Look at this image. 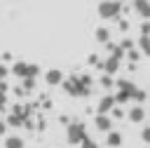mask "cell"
Instances as JSON below:
<instances>
[{"instance_id":"23","label":"cell","mask_w":150,"mask_h":148,"mask_svg":"<svg viewBox=\"0 0 150 148\" xmlns=\"http://www.w3.org/2000/svg\"><path fill=\"white\" fill-rule=\"evenodd\" d=\"M7 132V125H5V120H0V136Z\"/></svg>"},{"instance_id":"2","label":"cell","mask_w":150,"mask_h":148,"mask_svg":"<svg viewBox=\"0 0 150 148\" xmlns=\"http://www.w3.org/2000/svg\"><path fill=\"white\" fill-rule=\"evenodd\" d=\"M63 87H66V92H68V94H73V96H87V94H89V87H84V85L80 82V78H77V75H73V78L63 80Z\"/></svg>"},{"instance_id":"17","label":"cell","mask_w":150,"mask_h":148,"mask_svg":"<svg viewBox=\"0 0 150 148\" xmlns=\"http://www.w3.org/2000/svg\"><path fill=\"white\" fill-rule=\"evenodd\" d=\"M141 35L150 38V21H143V26H141Z\"/></svg>"},{"instance_id":"6","label":"cell","mask_w":150,"mask_h":148,"mask_svg":"<svg viewBox=\"0 0 150 148\" xmlns=\"http://www.w3.org/2000/svg\"><path fill=\"white\" fill-rule=\"evenodd\" d=\"M112 108H115V99L112 96H103L98 101V115H108Z\"/></svg>"},{"instance_id":"10","label":"cell","mask_w":150,"mask_h":148,"mask_svg":"<svg viewBox=\"0 0 150 148\" xmlns=\"http://www.w3.org/2000/svg\"><path fill=\"white\" fill-rule=\"evenodd\" d=\"M26 143H23V139L21 136H16V134H9L7 139H5V148H23Z\"/></svg>"},{"instance_id":"19","label":"cell","mask_w":150,"mask_h":148,"mask_svg":"<svg viewBox=\"0 0 150 148\" xmlns=\"http://www.w3.org/2000/svg\"><path fill=\"white\" fill-rule=\"evenodd\" d=\"M101 85H103V87H112V78H110V75H103V78H101Z\"/></svg>"},{"instance_id":"3","label":"cell","mask_w":150,"mask_h":148,"mask_svg":"<svg viewBox=\"0 0 150 148\" xmlns=\"http://www.w3.org/2000/svg\"><path fill=\"white\" fill-rule=\"evenodd\" d=\"M66 134H68V141L70 143H82L87 139V129H84L82 122H70L68 129H66Z\"/></svg>"},{"instance_id":"15","label":"cell","mask_w":150,"mask_h":148,"mask_svg":"<svg viewBox=\"0 0 150 148\" xmlns=\"http://www.w3.org/2000/svg\"><path fill=\"white\" fill-rule=\"evenodd\" d=\"M127 59H129V61H138V59H141V52H138V49H129V52H127Z\"/></svg>"},{"instance_id":"7","label":"cell","mask_w":150,"mask_h":148,"mask_svg":"<svg viewBox=\"0 0 150 148\" xmlns=\"http://www.w3.org/2000/svg\"><path fill=\"white\" fill-rule=\"evenodd\" d=\"M103 70H105V75H112V73H117V68H120V59H115V56H108L103 63Z\"/></svg>"},{"instance_id":"12","label":"cell","mask_w":150,"mask_h":148,"mask_svg":"<svg viewBox=\"0 0 150 148\" xmlns=\"http://www.w3.org/2000/svg\"><path fill=\"white\" fill-rule=\"evenodd\" d=\"M143 117H145V110H143L141 106H134V108L129 110V120H131V122H143Z\"/></svg>"},{"instance_id":"13","label":"cell","mask_w":150,"mask_h":148,"mask_svg":"<svg viewBox=\"0 0 150 148\" xmlns=\"http://www.w3.org/2000/svg\"><path fill=\"white\" fill-rule=\"evenodd\" d=\"M96 40L108 45V42H110V31H108V28H103V26H101V28H96Z\"/></svg>"},{"instance_id":"8","label":"cell","mask_w":150,"mask_h":148,"mask_svg":"<svg viewBox=\"0 0 150 148\" xmlns=\"http://www.w3.org/2000/svg\"><path fill=\"white\" fill-rule=\"evenodd\" d=\"M45 80H47V85H61L63 82V73L56 70V68H52V70L45 73Z\"/></svg>"},{"instance_id":"20","label":"cell","mask_w":150,"mask_h":148,"mask_svg":"<svg viewBox=\"0 0 150 148\" xmlns=\"http://www.w3.org/2000/svg\"><path fill=\"white\" fill-rule=\"evenodd\" d=\"M141 139H143L145 143H150V127H145V129L141 132Z\"/></svg>"},{"instance_id":"18","label":"cell","mask_w":150,"mask_h":148,"mask_svg":"<svg viewBox=\"0 0 150 148\" xmlns=\"http://www.w3.org/2000/svg\"><path fill=\"white\" fill-rule=\"evenodd\" d=\"M80 146H82V148H98V146H96V141H91L89 136H87V139H84V141H82Z\"/></svg>"},{"instance_id":"1","label":"cell","mask_w":150,"mask_h":148,"mask_svg":"<svg viewBox=\"0 0 150 148\" xmlns=\"http://www.w3.org/2000/svg\"><path fill=\"white\" fill-rule=\"evenodd\" d=\"M122 12V2L120 0H103L98 5V16L101 19H117Z\"/></svg>"},{"instance_id":"9","label":"cell","mask_w":150,"mask_h":148,"mask_svg":"<svg viewBox=\"0 0 150 148\" xmlns=\"http://www.w3.org/2000/svg\"><path fill=\"white\" fill-rule=\"evenodd\" d=\"M12 73L16 75V78H28V61H16L14 66H12Z\"/></svg>"},{"instance_id":"21","label":"cell","mask_w":150,"mask_h":148,"mask_svg":"<svg viewBox=\"0 0 150 148\" xmlns=\"http://www.w3.org/2000/svg\"><path fill=\"white\" fill-rule=\"evenodd\" d=\"M5 78H7V68H5V66H2V63H0V82H2V80H5Z\"/></svg>"},{"instance_id":"14","label":"cell","mask_w":150,"mask_h":148,"mask_svg":"<svg viewBox=\"0 0 150 148\" xmlns=\"http://www.w3.org/2000/svg\"><path fill=\"white\" fill-rule=\"evenodd\" d=\"M138 49H141L143 54H148V56H150V38L141 35V38H138Z\"/></svg>"},{"instance_id":"4","label":"cell","mask_w":150,"mask_h":148,"mask_svg":"<svg viewBox=\"0 0 150 148\" xmlns=\"http://www.w3.org/2000/svg\"><path fill=\"white\" fill-rule=\"evenodd\" d=\"M134 9L138 12L141 19L150 21V2H148V0H134Z\"/></svg>"},{"instance_id":"5","label":"cell","mask_w":150,"mask_h":148,"mask_svg":"<svg viewBox=\"0 0 150 148\" xmlns=\"http://www.w3.org/2000/svg\"><path fill=\"white\" fill-rule=\"evenodd\" d=\"M94 125H96V129H101V132H112V120H110V115H96V117H94Z\"/></svg>"},{"instance_id":"22","label":"cell","mask_w":150,"mask_h":148,"mask_svg":"<svg viewBox=\"0 0 150 148\" xmlns=\"http://www.w3.org/2000/svg\"><path fill=\"white\" fill-rule=\"evenodd\" d=\"M5 106H7V99H5V94H2V92H0V110H2V108H5Z\"/></svg>"},{"instance_id":"16","label":"cell","mask_w":150,"mask_h":148,"mask_svg":"<svg viewBox=\"0 0 150 148\" xmlns=\"http://www.w3.org/2000/svg\"><path fill=\"white\" fill-rule=\"evenodd\" d=\"M23 89H26V92L35 89V80H33V78H23Z\"/></svg>"},{"instance_id":"11","label":"cell","mask_w":150,"mask_h":148,"mask_svg":"<svg viewBox=\"0 0 150 148\" xmlns=\"http://www.w3.org/2000/svg\"><path fill=\"white\" fill-rule=\"evenodd\" d=\"M105 143H108L110 148H117V146H122V134H120V132H108V136H105Z\"/></svg>"}]
</instances>
